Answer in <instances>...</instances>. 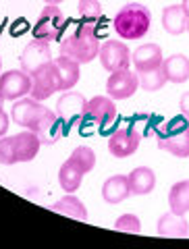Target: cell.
<instances>
[{"label": "cell", "instance_id": "5", "mask_svg": "<svg viewBox=\"0 0 189 249\" xmlns=\"http://www.w3.org/2000/svg\"><path fill=\"white\" fill-rule=\"evenodd\" d=\"M46 112H48V108H46L40 100H36V98H19V100H15V104H13L11 119H13L15 124H19L21 129L36 131Z\"/></svg>", "mask_w": 189, "mask_h": 249}, {"label": "cell", "instance_id": "21", "mask_svg": "<svg viewBox=\"0 0 189 249\" xmlns=\"http://www.w3.org/2000/svg\"><path fill=\"white\" fill-rule=\"evenodd\" d=\"M162 71L170 83H185L189 79V58L185 54H170L162 62Z\"/></svg>", "mask_w": 189, "mask_h": 249}, {"label": "cell", "instance_id": "14", "mask_svg": "<svg viewBox=\"0 0 189 249\" xmlns=\"http://www.w3.org/2000/svg\"><path fill=\"white\" fill-rule=\"evenodd\" d=\"M131 62L135 67V73L141 71H152V69H160L164 56H162V48L158 44H144L137 50L131 52Z\"/></svg>", "mask_w": 189, "mask_h": 249}, {"label": "cell", "instance_id": "22", "mask_svg": "<svg viewBox=\"0 0 189 249\" xmlns=\"http://www.w3.org/2000/svg\"><path fill=\"white\" fill-rule=\"evenodd\" d=\"M187 23L189 17L181 4H170L162 11V27L170 36H181L183 31H187Z\"/></svg>", "mask_w": 189, "mask_h": 249}, {"label": "cell", "instance_id": "27", "mask_svg": "<svg viewBox=\"0 0 189 249\" xmlns=\"http://www.w3.org/2000/svg\"><path fill=\"white\" fill-rule=\"evenodd\" d=\"M69 158L73 160L83 173H90V170H94V166H96V152L88 145H77Z\"/></svg>", "mask_w": 189, "mask_h": 249}, {"label": "cell", "instance_id": "33", "mask_svg": "<svg viewBox=\"0 0 189 249\" xmlns=\"http://www.w3.org/2000/svg\"><path fill=\"white\" fill-rule=\"evenodd\" d=\"M181 6H183V11H185V15L189 17V0H183V2H181Z\"/></svg>", "mask_w": 189, "mask_h": 249}, {"label": "cell", "instance_id": "20", "mask_svg": "<svg viewBox=\"0 0 189 249\" xmlns=\"http://www.w3.org/2000/svg\"><path fill=\"white\" fill-rule=\"evenodd\" d=\"M129 187L131 196H148L156 187V173L148 166H137L129 173Z\"/></svg>", "mask_w": 189, "mask_h": 249}, {"label": "cell", "instance_id": "3", "mask_svg": "<svg viewBox=\"0 0 189 249\" xmlns=\"http://www.w3.org/2000/svg\"><path fill=\"white\" fill-rule=\"evenodd\" d=\"M156 145L175 158H189V119L181 114L162 123L156 131Z\"/></svg>", "mask_w": 189, "mask_h": 249}, {"label": "cell", "instance_id": "26", "mask_svg": "<svg viewBox=\"0 0 189 249\" xmlns=\"http://www.w3.org/2000/svg\"><path fill=\"white\" fill-rule=\"evenodd\" d=\"M137 79H139V88L144 91H158L164 88V83H167V75H164L162 67H160V69H152V71L137 73Z\"/></svg>", "mask_w": 189, "mask_h": 249}, {"label": "cell", "instance_id": "9", "mask_svg": "<svg viewBox=\"0 0 189 249\" xmlns=\"http://www.w3.org/2000/svg\"><path fill=\"white\" fill-rule=\"evenodd\" d=\"M54 91H58V77H57V67H54V60L48 65L40 67L36 73H31V91L29 96L40 100H48Z\"/></svg>", "mask_w": 189, "mask_h": 249}, {"label": "cell", "instance_id": "16", "mask_svg": "<svg viewBox=\"0 0 189 249\" xmlns=\"http://www.w3.org/2000/svg\"><path fill=\"white\" fill-rule=\"evenodd\" d=\"M156 231H158L160 237H172V239H181V237H187L189 235V222L185 220L181 214L175 212H169L162 214L156 222Z\"/></svg>", "mask_w": 189, "mask_h": 249}, {"label": "cell", "instance_id": "32", "mask_svg": "<svg viewBox=\"0 0 189 249\" xmlns=\"http://www.w3.org/2000/svg\"><path fill=\"white\" fill-rule=\"evenodd\" d=\"M9 116H6V112L4 110H0V137L2 135H6V129H9Z\"/></svg>", "mask_w": 189, "mask_h": 249}, {"label": "cell", "instance_id": "17", "mask_svg": "<svg viewBox=\"0 0 189 249\" xmlns=\"http://www.w3.org/2000/svg\"><path fill=\"white\" fill-rule=\"evenodd\" d=\"M40 137L36 131H21L15 135V154H17V162H31L40 152Z\"/></svg>", "mask_w": 189, "mask_h": 249}, {"label": "cell", "instance_id": "1", "mask_svg": "<svg viewBox=\"0 0 189 249\" xmlns=\"http://www.w3.org/2000/svg\"><path fill=\"white\" fill-rule=\"evenodd\" d=\"M100 37L98 31L92 23H77V25L65 36V40L60 42V54L77 60L79 65H88L94 58H98L100 52Z\"/></svg>", "mask_w": 189, "mask_h": 249}, {"label": "cell", "instance_id": "2", "mask_svg": "<svg viewBox=\"0 0 189 249\" xmlns=\"http://www.w3.org/2000/svg\"><path fill=\"white\" fill-rule=\"evenodd\" d=\"M150 25H152V15H150L146 4L129 2L114 15L113 27L116 36L123 37L125 42H135L148 36Z\"/></svg>", "mask_w": 189, "mask_h": 249}, {"label": "cell", "instance_id": "8", "mask_svg": "<svg viewBox=\"0 0 189 249\" xmlns=\"http://www.w3.org/2000/svg\"><path fill=\"white\" fill-rule=\"evenodd\" d=\"M83 121L96 124V127H110L116 121L114 100L110 96H94L92 100H88Z\"/></svg>", "mask_w": 189, "mask_h": 249}, {"label": "cell", "instance_id": "35", "mask_svg": "<svg viewBox=\"0 0 189 249\" xmlns=\"http://www.w3.org/2000/svg\"><path fill=\"white\" fill-rule=\"evenodd\" d=\"M2 106H4V98H2V93H0V110H2Z\"/></svg>", "mask_w": 189, "mask_h": 249}, {"label": "cell", "instance_id": "13", "mask_svg": "<svg viewBox=\"0 0 189 249\" xmlns=\"http://www.w3.org/2000/svg\"><path fill=\"white\" fill-rule=\"evenodd\" d=\"M21 69L25 73H36L40 67L48 65L52 62V52H50V46L48 42L44 40H36V42H29L25 48L21 52Z\"/></svg>", "mask_w": 189, "mask_h": 249}, {"label": "cell", "instance_id": "18", "mask_svg": "<svg viewBox=\"0 0 189 249\" xmlns=\"http://www.w3.org/2000/svg\"><path fill=\"white\" fill-rule=\"evenodd\" d=\"M62 124L65 123L60 121V116L54 110H48L44 114V119L40 121V124H38V129H36L42 145H52V143L58 142L62 137V133H65V131H62Z\"/></svg>", "mask_w": 189, "mask_h": 249}, {"label": "cell", "instance_id": "4", "mask_svg": "<svg viewBox=\"0 0 189 249\" xmlns=\"http://www.w3.org/2000/svg\"><path fill=\"white\" fill-rule=\"evenodd\" d=\"M65 25H67V19L62 15V11L57 4H48L38 15V21L34 25V37L36 40H44V42H54L60 37Z\"/></svg>", "mask_w": 189, "mask_h": 249}, {"label": "cell", "instance_id": "19", "mask_svg": "<svg viewBox=\"0 0 189 249\" xmlns=\"http://www.w3.org/2000/svg\"><path fill=\"white\" fill-rule=\"evenodd\" d=\"M131 196V187H129V178L125 175H114L104 181L102 185V197L106 204H121Z\"/></svg>", "mask_w": 189, "mask_h": 249}, {"label": "cell", "instance_id": "36", "mask_svg": "<svg viewBox=\"0 0 189 249\" xmlns=\"http://www.w3.org/2000/svg\"><path fill=\"white\" fill-rule=\"evenodd\" d=\"M187 31H189V23H187Z\"/></svg>", "mask_w": 189, "mask_h": 249}, {"label": "cell", "instance_id": "34", "mask_svg": "<svg viewBox=\"0 0 189 249\" xmlns=\"http://www.w3.org/2000/svg\"><path fill=\"white\" fill-rule=\"evenodd\" d=\"M44 2H46V4H60L62 0H44Z\"/></svg>", "mask_w": 189, "mask_h": 249}, {"label": "cell", "instance_id": "31", "mask_svg": "<svg viewBox=\"0 0 189 249\" xmlns=\"http://www.w3.org/2000/svg\"><path fill=\"white\" fill-rule=\"evenodd\" d=\"M179 108H181V114H183L185 119H189V91H185L183 96H181V100H179Z\"/></svg>", "mask_w": 189, "mask_h": 249}, {"label": "cell", "instance_id": "7", "mask_svg": "<svg viewBox=\"0 0 189 249\" xmlns=\"http://www.w3.org/2000/svg\"><path fill=\"white\" fill-rule=\"evenodd\" d=\"M141 143V133L135 124H127V127L116 129L108 139V152L114 158H129L131 154L137 152Z\"/></svg>", "mask_w": 189, "mask_h": 249}, {"label": "cell", "instance_id": "15", "mask_svg": "<svg viewBox=\"0 0 189 249\" xmlns=\"http://www.w3.org/2000/svg\"><path fill=\"white\" fill-rule=\"evenodd\" d=\"M54 67H57V77H58V91H69L73 89L77 81H79V62L60 54V56L54 60Z\"/></svg>", "mask_w": 189, "mask_h": 249}, {"label": "cell", "instance_id": "37", "mask_svg": "<svg viewBox=\"0 0 189 249\" xmlns=\"http://www.w3.org/2000/svg\"><path fill=\"white\" fill-rule=\"evenodd\" d=\"M0 67H2V65H0Z\"/></svg>", "mask_w": 189, "mask_h": 249}, {"label": "cell", "instance_id": "25", "mask_svg": "<svg viewBox=\"0 0 189 249\" xmlns=\"http://www.w3.org/2000/svg\"><path fill=\"white\" fill-rule=\"evenodd\" d=\"M169 208L170 212L185 216L189 212V181H179L169 191Z\"/></svg>", "mask_w": 189, "mask_h": 249}, {"label": "cell", "instance_id": "12", "mask_svg": "<svg viewBox=\"0 0 189 249\" xmlns=\"http://www.w3.org/2000/svg\"><path fill=\"white\" fill-rule=\"evenodd\" d=\"M85 104H88V100H85L81 93L65 91L58 98L57 110L54 112L60 116V121L65 124H77V123H81L83 116H85Z\"/></svg>", "mask_w": 189, "mask_h": 249}, {"label": "cell", "instance_id": "30", "mask_svg": "<svg viewBox=\"0 0 189 249\" xmlns=\"http://www.w3.org/2000/svg\"><path fill=\"white\" fill-rule=\"evenodd\" d=\"M114 231H121V232H133L137 235L141 232V220L135 214H123L114 220Z\"/></svg>", "mask_w": 189, "mask_h": 249}, {"label": "cell", "instance_id": "23", "mask_svg": "<svg viewBox=\"0 0 189 249\" xmlns=\"http://www.w3.org/2000/svg\"><path fill=\"white\" fill-rule=\"evenodd\" d=\"M83 170L75 164L71 158H67L65 162H62V166L58 170V183L62 187V191L67 193H75L77 189H79V185L83 181Z\"/></svg>", "mask_w": 189, "mask_h": 249}, {"label": "cell", "instance_id": "24", "mask_svg": "<svg viewBox=\"0 0 189 249\" xmlns=\"http://www.w3.org/2000/svg\"><path fill=\"white\" fill-rule=\"evenodd\" d=\"M52 210H54L57 214L73 218V220H81V222L88 220V210H85V206L73 196V193H67L65 197L57 199V204L52 206Z\"/></svg>", "mask_w": 189, "mask_h": 249}, {"label": "cell", "instance_id": "6", "mask_svg": "<svg viewBox=\"0 0 189 249\" xmlns=\"http://www.w3.org/2000/svg\"><path fill=\"white\" fill-rule=\"evenodd\" d=\"M98 58H100V65L104 67L108 73L121 71V69H129V65H131V52L127 48V44L119 42V40L102 42Z\"/></svg>", "mask_w": 189, "mask_h": 249}, {"label": "cell", "instance_id": "10", "mask_svg": "<svg viewBox=\"0 0 189 249\" xmlns=\"http://www.w3.org/2000/svg\"><path fill=\"white\" fill-rule=\"evenodd\" d=\"M139 88L137 73H133L131 69H121V71L110 73L106 79V96L113 100H127Z\"/></svg>", "mask_w": 189, "mask_h": 249}, {"label": "cell", "instance_id": "29", "mask_svg": "<svg viewBox=\"0 0 189 249\" xmlns=\"http://www.w3.org/2000/svg\"><path fill=\"white\" fill-rule=\"evenodd\" d=\"M0 164L11 166L17 164V154H15V135H2L0 137Z\"/></svg>", "mask_w": 189, "mask_h": 249}, {"label": "cell", "instance_id": "11", "mask_svg": "<svg viewBox=\"0 0 189 249\" xmlns=\"http://www.w3.org/2000/svg\"><path fill=\"white\" fill-rule=\"evenodd\" d=\"M31 91V75L23 69H13L0 75V93L4 100H19Z\"/></svg>", "mask_w": 189, "mask_h": 249}, {"label": "cell", "instance_id": "28", "mask_svg": "<svg viewBox=\"0 0 189 249\" xmlns=\"http://www.w3.org/2000/svg\"><path fill=\"white\" fill-rule=\"evenodd\" d=\"M77 9H79V15L85 23H98L102 19V4L100 0H79V4H77Z\"/></svg>", "mask_w": 189, "mask_h": 249}]
</instances>
